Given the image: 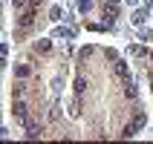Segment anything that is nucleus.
<instances>
[{
    "mask_svg": "<svg viewBox=\"0 0 153 144\" xmlns=\"http://www.w3.org/2000/svg\"><path fill=\"white\" fill-rule=\"evenodd\" d=\"M113 72L121 78V84H124V86H127V84H133V78H130V66H127V64H124L121 58H116V61H113Z\"/></svg>",
    "mask_w": 153,
    "mask_h": 144,
    "instance_id": "f257e3e1",
    "label": "nucleus"
},
{
    "mask_svg": "<svg viewBox=\"0 0 153 144\" xmlns=\"http://www.w3.org/2000/svg\"><path fill=\"white\" fill-rule=\"evenodd\" d=\"M12 115H15L17 121H26V124H29V107H26L23 101H15V104H12Z\"/></svg>",
    "mask_w": 153,
    "mask_h": 144,
    "instance_id": "f03ea898",
    "label": "nucleus"
},
{
    "mask_svg": "<svg viewBox=\"0 0 153 144\" xmlns=\"http://www.w3.org/2000/svg\"><path fill=\"white\" fill-rule=\"evenodd\" d=\"M41 136H43V127L29 121V124H26V138H41Z\"/></svg>",
    "mask_w": 153,
    "mask_h": 144,
    "instance_id": "7ed1b4c3",
    "label": "nucleus"
},
{
    "mask_svg": "<svg viewBox=\"0 0 153 144\" xmlns=\"http://www.w3.org/2000/svg\"><path fill=\"white\" fill-rule=\"evenodd\" d=\"M29 75H32V66H29V64H17L15 66V78L23 81V78H29Z\"/></svg>",
    "mask_w": 153,
    "mask_h": 144,
    "instance_id": "20e7f679",
    "label": "nucleus"
},
{
    "mask_svg": "<svg viewBox=\"0 0 153 144\" xmlns=\"http://www.w3.org/2000/svg\"><path fill=\"white\" fill-rule=\"evenodd\" d=\"M130 20H133V26H145V20H147V12H145V9H136Z\"/></svg>",
    "mask_w": 153,
    "mask_h": 144,
    "instance_id": "39448f33",
    "label": "nucleus"
},
{
    "mask_svg": "<svg viewBox=\"0 0 153 144\" xmlns=\"http://www.w3.org/2000/svg\"><path fill=\"white\" fill-rule=\"evenodd\" d=\"M32 20H35V12H23V15L17 17V26L26 29V26H32Z\"/></svg>",
    "mask_w": 153,
    "mask_h": 144,
    "instance_id": "423d86ee",
    "label": "nucleus"
},
{
    "mask_svg": "<svg viewBox=\"0 0 153 144\" xmlns=\"http://www.w3.org/2000/svg\"><path fill=\"white\" fill-rule=\"evenodd\" d=\"M35 52H41V55H49V52H52V41H35Z\"/></svg>",
    "mask_w": 153,
    "mask_h": 144,
    "instance_id": "0eeeda50",
    "label": "nucleus"
},
{
    "mask_svg": "<svg viewBox=\"0 0 153 144\" xmlns=\"http://www.w3.org/2000/svg\"><path fill=\"white\" fill-rule=\"evenodd\" d=\"M55 38H75V29H69V26H58V29H55Z\"/></svg>",
    "mask_w": 153,
    "mask_h": 144,
    "instance_id": "6e6552de",
    "label": "nucleus"
},
{
    "mask_svg": "<svg viewBox=\"0 0 153 144\" xmlns=\"http://www.w3.org/2000/svg\"><path fill=\"white\" fill-rule=\"evenodd\" d=\"M145 124H147V115H145V112H142V110H139L136 115H133V127H136V130H142V127H145Z\"/></svg>",
    "mask_w": 153,
    "mask_h": 144,
    "instance_id": "1a4fd4ad",
    "label": "nucleus"
},
{
    "mask_svg": "<svg viewBox=\"0 0 153 144\" xmlns=\"http://www.w3.org/2000/svg\"><path fill=\"white\" fill-rule=\"evenodd\" d=\"M75 6H78V12H90V9H93V0H75Z\"/></svg>",
    "mask_w": 153,
    "mask_h": 144,
    "instance_id": "9d476101",
    "label": "nucleus"
},
{
    "mask_svg": "<svg viewBox=\"0 0 153 144\" xmlns=\"http://www.w3.org/2000/svg\"><path fill=\"white\" fill-rule=\"evenodd\" d=\"M136 133H139V130H136V127H133V121H130L127 127L121 130V138H133V136H136Z\"/></svg>",
    "mask_w": 153,
    "mask_h": 144,
    "instance_id": "9b49d317",
    "label": "nucleus"
},
{
    "mask_svg": "<svg viewBox=\"0 0 153 144\" xmlns=\"http://www.w3.org/2000/svg\"><path fill=\"white\" fill-rule=\"evenodd\" d=\"M49 17L55 20V23H58L61 17H64V12H61V6H52V9H49Z\"/></svg>",
    "mask_w": 153,
    "mask_h": 144,
    "instance_id": "f8f14e48",
    "label": "nucleus"
},
{
    "mask_svg": "<svg viewBox=\"0 0 153 144\" xmlns=\"http://www.w3.org/2000/svg\"><path fill=\"white\" fill-rule=\"evenodd\" d=\"M69 115H81V101H78V98L69 104Z\"/></svg>",
    "mask_w": 153,
    "mask_h": 144,
    "instance_id": "ddd939ff",
    "label": "nucleus"
},
{
    "mask_svg": "<svg viewBox=\"0 0 153 144\" xmlns=\"http://www.w3.org/2000/svg\"><path fill=\"white\" fill-rule=\"evenodd\" d=\"M84 89H87V78H75V92L81 95Z\"/></svg>",
    "mask_w": 153,
    "mask_h": 144,
    "instance_id": "4468645a",
    "label": "nucleus"
},
{
    "mask_svg": "<svg viewBox=\"0 0 153 144\" xmlns=\"http://www.w3.org/2000/svg\"><path fill=\"white\" fill-rule=\"evenodd\" d=\"M58 115H61V104L55 101V104H52V110H49V118L55 121V118H58Z\"/></svg>",
    "mask_w": 153,
    "mask_h": 144,
    "instance_id": "2eb2a0df",
    "label": "nucleus"
},
{
    "mask_svg": "<svg viewBox=\"0 0 153 144\" xmlns=\"http://www.w3.org/2000/svg\"><path fill=\"white\" fill-rule=\"evenodd\" d=\"M130 55H145V46H139V43H133V46H130Z\"/></svg>",
    "mask_w": 153,
    "mask_h": 144,
    "instance_id": "dca6fc26",
    "label": "nucleus"
},
{
    "mask_svg": "<svg viewBox=\"0 0 153 144\" xmlns=\"http://www.w3.org/2000/svg\"><path fill=\"white\" fill-rule=\"evenodd\" d=\"M12 3H15V9H17V12H20V9H26V6H29V3H32V0H12Z\"/></svg>",
    "mask_w": 153,
    "mask_h": 144,
    "instance_id": "f3484780",
    "label": "nucleus"
},
{
    "mask_svg": "<svg viewBox=\"0 0 153 144\" xmlns=\"http://www.w3.org/2000/svg\"><path fill=\"white\" fill-rule=\"evenodd\" d=\"M61 86H64V84H61V78H55V81H52V92L58 95V92H61Z\"/></svg>",
    "mask_w": 153,
    "mask_h": 144,
    "instance_id": "a211bd4d",
    "label": "nucleus"
},
{
    "mask_svg": "<svg viewBox=\"0 0 153 144\" xmlns=\"http://www.w3.org/2000/svg\"><path fill=\"white\" fill-rule=\"evenodd\" d=\"M93 52H95L93 46H84V49H81V61H84V58H90V55H93Z\"/></svg>",
    "mask_w": 153,
    "mask_h": 144,
    "instance_id": "6ab92c4d",
    "label": "nucleus"
},
{
    "mask_svg": "<svg viewBox=\"0 0 153 144\" xmlns=\"http://www.w3.org/2000/svg\"><path fill=\"white\" fill-rule=\"evenodd\" d=\"M12 92H15V98H20V95H23V84H15V89H12Z\"/></svg>",
    "mask_w": 153,
    "mask_h": 144,
    "instance_id": "aec40b11",
    "label": "nucleus"
},
{
    "mask_svg": "<svg viewBox=\"0 0 153 144\" xmlns=\"http://www.w3.org/2000/svg\"><path fill=\"white\" fill-rule=\"evenodd\" d=\"M142 41H153V32H150V29H142Z\"/></svg>",
    "mask_w": 153,
    "mask_h": 144,
    "instance_id": "412c9836",
    "label": "nucleus"
},
{
    "mask_svg": "<svg viewBox=\"0 0 153 144\" xmlns=\"http://www.w3.org/2000/svg\"><path fill=\"white\" fill-rule=\"evenodd\" d=\"M41 3H43V0H32V6H41Z\"/></svg>",
    "mask_w": 153,
    "mask_h": 144,
    "instance_id": "4be33fe9",
    "label": "nucleus"
},
{
    "mask_svg": "<svg viewBox=\"0 0 153 144\" xmlns=\"http://www.w3.org/2000/svg\"><path fill=\"white\" fill-rule=\"evenodd\" d=\"M147 55H150V61H153V49H150V52H147Z\"/></svg>",
    "mask_w": 153,
    "mask_h": 144,
    "instance_id": "5701e85b",
    "label": "nucleus"
}]
</instances>
